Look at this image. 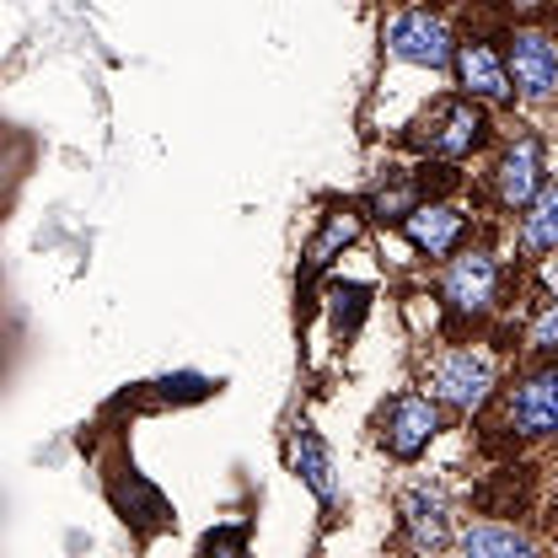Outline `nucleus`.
Listing matches in <instances>:
<instances>
[{
  "mask_svg": "<svg viewBox=\"0 0 558 558\" xmlns=\"http://www.w3.org/2000/svg\"><path fill=\"white\" fill-rule=\"evenodd\" d=\"M543 290L558 301V258H548V264H543Z\"/></svg>",
  "mask_w": 558,
  "mask_h": 558,
  "instance_id": "19",
  "label": "nucleus"
},
{
  "mask_svg": "<svg viewBox=\"0 0 558 558\" xmlns=\"http://www.w3.org/2000/svg\"><path fill=\"white\" fill-rule=\"evenodd\" d=\"M424 387H429V398H440L451 409H478L494 387V360L473 354V349H451L424 371Z\"/></svg>",
  "mask_w": 558,
  "mask_h": 558,
  "instance_id": "4",
  "label": "nucleus"
},
{
  "mask_svg": "<svg viewBox=\"0 0 558 558\" xmlns=\"http://www.w3.org/2000/svg\"><path fill=\"white\" fill-rule=\"evenodd\" d=\"M488 140V113L478 108V97H451L440 102L424 124L414 130V145L440 156V161H462Z\"/></svg>",
  "mask_w": 558,
  "mask_h": 558,
  "instance_id": "1",
  "label": "nucleus"
},
{
  "mask_svg": "<svg viewBox=\"0 0 558 558\" xmlns=\"http://www.w3.org/2000/svg\"><path fill=\"white\" fill-rule=\"evenodd\" d=\"M521 242L532 253H558V183H543V194L521 215Z\"/></svg>",
  "mask_w": 558,
  "mask_h": 558,
  "instance_id": "14",
  "label": "nucleus"
},
{
  "mask_svg": "<svg viewBox=\"0 0 558 558\" xmlns=\"http://www.w3.org/2000/svg\"><path fill=\"white\" fill-rule=\"evenodd\" d=\"M414 199H418L414 178H409V172H392V183H381V189L371 194V215H376L381 226H403V220L418 209Z\"/></svg>",
  "mask_w": 558,
  "mask_h": 558,
  "instance_id": "16",
  "label": "nucleus"
},
{
  "mask_svg": "<svg viewBox=\"0 0 558 558\" xmlns=\"http://www.w3.org/2000/svg\"><path fill=\"white\" fill-rule=\"evenodd\" d=\"M494 194L505 209H526L543 194V135H515L494 167Z\"/></svg>",
  "mask_w": 558,
  "mask_h": 558,
  "instance_id": "6",
  "label": "nucleus"
},
{
  "mask_svg": "<svg viewBox=\"0 0 558 558\" xmlns=\"http://www.w3.org/2000/svg\"><path fill=\"white\" fill-rule=\"evenodd\" d=\"M499 5H510V11H543V0H499Z\"/></svg>",
  "mask_w": 558,
  "mask_h": 558,
  "instance_id": "20",
  "label": "nucleus"
},
{
  "mask_svg": "<svg viewBox=\"0 0 558 558\" xmlns=\"http://www.w3.org/2000/svg\"><path fill=\"white\" fill-rule=\"evenodd\" d=\"M505 424H510L515 435H526V440L558 435V365L537 371V376H526V381L510 392Z\"/></svg>",
  "mask_w": 558,
  "mask_h": 558,
  "instance_id": "8",
  "label": "nucleus"
},
{
  "mask_svg": "<svg viewBox=\"0 0 558 558\" xmlns=\"http://www.w3.org/2000/svg\"><path fill=\"white\" fill-rule=\"evenodd\" d=\"M457 548L473 558H488V554H532L537 543L526 537V532H515V526H494V521H478V526H468L462 537H457Z\"/></svg>",
  "mask_w": 558,
  "mask_h": 558,
  "instance_id": "15",
  "label": "nucleus"
},
{
  "mask_svg": "<svg viewBox=\"0 0 558 558\" xmlns=\"http://www.w3.org/2000/svg\"><path fill=\"white\" fill-rule=\"evenodd\" d=\"M387 54L392 60H403V65L414 70H446L457 65V49H451V27H446V16H435V11H398L392 22H387Z\"/></svg>",
  "mask_w": 558,
  "mask_h": 558,
  "instance_id": "2",
  "label": "nucleus"
},
{
  "mask_svg": "<svg viewBox=\"0 0 558 558\" xmlns=\"http://www.w3.org/2000/svg\"><path fill=\"white\" fill-rule=\"evenodd\" d=\"M290 468H295V478H301V484L333 510V499H339L333 457H328V446H323V435H317L312 424H295V429H290Z\"/></svg>",
  "mask_w": 558,
  "mask_h": 558,
  "instance_id": "10",
  "label": "nucleus"
},
{
  "mask_svg": "<svg viewBox=\"0 0 558 558\" xmlns=\"http://www.w3.org/2000/svg\"><path fill=\"white\" fill-rule=\"evenodd\" d=\"M435 435H440V409H435V398H424V392H398V398L381 409V446H387V457H398V462L424 457Z\"/></svg>",
  "mask_w": 558,
  "mask_h": 558,
  "instance_id": "3",
  "label": "nucleus"
},
{
  "mask_svg": "<svg viewBox=\"0 0 558 558\" xmlns=\"http://www.w3.org/2000/svg\"><path fill=\"white\" fill-rule=\"evenodd\" d=\"M532 349H543V354H558V301L532 323Z\"/></svg>",
  "mask_w": 558,
  "mask_h": 558,
  "instance_id": "18",
  "label": "nucleus"
},
{
  "mask_svg": "<svg viewBox=\"0 0 558 558\" xmlns=\"http://www.w3.org/2000/svg\"><path fill=\"white\" fill-rule=\"evenodd\" d=\"M494 284H499V269H494L488 253H462V258H451V269H446V279H440L446 312H451L457 323L484 317L488 306H494Z\"/></svg>",
  "mask_w": 558,
  "mask_h": 558,
  "instance_id": "7",
  "label": "nucleus"
},
{
  "mask_svg": "<svg viewBox=\"0 0 558 558\" xmlns=\"http://www.w3.org/2000/svg\"><path fill=\"white\" fill-rule=\"evenodd\" d=\"M457 81L468 97L478 102H510L515 97V81H510V65H499V54L488 44H462L457 49Z\"/></svg>",
  "mask_w": 558,
  "mask_h": 558,
  "instance_id": "9",
  "label": "nucleus"
},
{
  "mask_svg": "<svg viewBox=\"0 0 558 558\" xmlns=\"http://www.w3.org/2000/svg\"><path fill=\"white\" fill-rule=\"evenodd\" d=\"M354 236H360V215H349V209L328 215V220H323V231H317V236H312V247H306L301 279H317L323 269H328V264H333V253H344Z\"/></svg>",
  "mask_w": 558,
  "mask_h": 558,
  "instance_id": "13",
  "label": "nucleus"
},
{
  "mask_svg": "<svg viewBox=\"0 0 558 558\" xmlns=\"http://www.w3.org/2000/svg\"><path fill=\"white\" fill-rule=\"evenodd\" d=\"M505 65H510V81H515V92L526 102H548L558 92V44L548 33H537V27L510 38V60Z\"/></svg>",
  "mask_w": 558,
  "mask_h": 558,
  "instance_id": "5",
  "label": "nucleus"
},
{
  "mask_svg": "<svg viewBox=\"0 0 558 558\" xmlns=\"http://www.w3.org/2000/svg\"><path fill=\"white\" fill-rule=\"evenodd\" d=\"M403 526H409L414 548H446V494L414 484L403 494Z\"/></svg>",
  "mask_w": 558,
  "mask_h": 558,
  "instance_id": "11",
  "label": "nucleus"
},
{
  "mask_svg": "<svg viewBox=\"0 0 558 558\" xmlns=\"http://www.w3.org/2000/svg\"><path fill=\"white\" fill-rule=\"evenodd\" d=\"M247 548V526H231V532H205L199 537V554H242Z\"/></svg>",
  "mask_w": 558,
  "mask_h": 558,
  "instance_id": "17",
  "label": "nucleus"
},
{
  "mask_svg": "<svg viewBox=\"0 0 558 558\" xmlns=\"http://www.w3.org/2000/svg\"><path fill=\"white\" fill-rule=\"evenodd\" d=\"M403 226H409V242L418 253H429V258H446L457 247V236H462V215L451 205H418Z\"/></svg>",
  "mask_w": 558,
  "mask_h": 558,
  "instance_id": "12",
  "label": "nucleus"
}]
</instances>
